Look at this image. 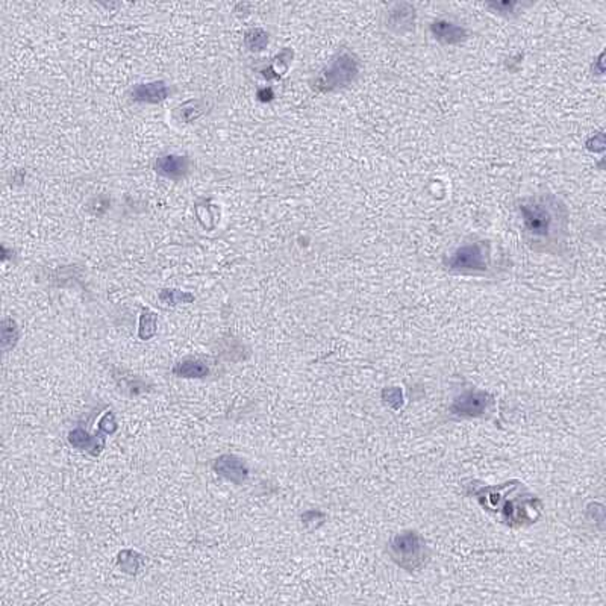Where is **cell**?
Returning <instances> with one entry per match:
<instances>
[{"label": "cell", "instance_id": "1", "mask_svg": "<svg viewBox=\"0 0 606 606\" xmlns=\"http://www.w3.org/2000/svg\"><path fill=\"white\" fill-rule=\"evenodd\" d=\"M521 235L537 252L562 254L569 231V210L555 194H532L517 202Z\"/></svg>", "mask_w": 606, "mask_h": 606}, {"label": "cell", "instance_id": "2", "mask_svg": "<svg viewBox=\"0 0 606 606\" xmlns=\"http://www.w3.org/2000/svg\"><path fill=\"white\" fill-rule=\"evenodd\" d=\"M360 73V59L353 52L343 50L332 58L329 64L323 69L319 76L312 82L314 87L320 93H331L337 91L344 87H347L357 79Z\"/></svg>", "mask_w": 606, "mask_h": 606}, {"label": "cell", "instance_id": "3", "mask_svg": "<svg viewBox=\"0 0 606 606\" xmlns=\"http://www.w3.org/2000/svg\"><path fill=\"white\" fill-rule=\"evenodd\" d=\"M444 267L455 273H485L491 268L489 242L475 239L461 244L444 258Z\"/></svg>", "mask_w": 606, "mask_h": 606}, {"label": "cell", "instance_id": "4", "mask_svg": "<svg viewBox=\"0 0 606 606\" xmlns=\"http://www.w3.org/2000/svg\"><path fill=\"white\" fill-rule=\"evenodd\" d=\"M213 468L217 475L231 480V482L242 485L249 477V467L244 459L235 455H222L213 463Z\"/></svg>", "mask_w": 606, "mask_h": 606}, {"label": "cell", "instance_id": "5", "mask_svg": "<svg viewBox=\"0 0 606 606\" xmlns=\"http://www.w3.org/2000/svg\"><path fill=\"white\" fill-rule=\"evenodd\" d=\"M107 434L99 429V434L90 435L88 431L83 429V427L78 426L76 429H73L69 432V443L78 448V451H85L90 455L97 456L102 448L105 447V436Z\"/></svg>", "mask_w": 606, "mask_h": 606}, {"label": "cell", "instance_id": "6", "mask_svg": "<svg viewBox=\"0 0 606 606\" xmlns=\"http://www.w3.org/2000/svg\"><path fill=\"white\" fill-rule=\"evenodd\" d=\"M488 394L470 391L463 394L461 397H458L452 406V411L463 417H477L484 414V411L488 408Z\"/></svg>", "mask_w": 606, "mask_h": 606}, {"label": "cell", "instance_id": "7", "mask_svg": "<svg viewBox=\"0 0 606 606\" xmlns=\"http://www.w3.org/2000/svg\"><path fill=\"white\" fill-rule=\"evenodd\" d=\"M169 97V87L164 81L137 83L131 90V99L143 103H160Z\"/></svg>", "mask_w": 606, "mask_h": 606}, {"label": "cell", "instance_id": "8", "mask_svg": "<svg viewBox=\"0 0 606 606\" xmlns=\"http://www.w3.org/2000/svg\"><path fill=\"white\" fill-rule=\"evenodd\" d=\"M431 32L436 41L443 44H459L467 38L464 26L451 22V20H435L431 25Z\"/></svg>", "mask_w": 606, "mask_h": 606}, {"label": "cell", "instance_id": "9", "mask_svg": "<svg viewBox=\"0 0 606 606\" xmlns=\"http://www.w3.org/2000/svg\"><path fill=\"white\" fill-rule=\"evenodd\" d=\"M155 170L164 177L181 179L188 172V158L181 155H162L155 161Z\"/></svg>", "mask_w": 606, "mask_h": 606}, {"label": "cell", "instance_id": "10", "mask_svg": "<svg viewBox=\"0 0 606 606\" xmlns=\"http://www.w3.org/2000/svg\"><path fill=\"white\" fill-rule=\"evenodd\" d=\"M393 552L396 558L402 561H414L420 557L422 541L415 532H406V534L397 535L393 541Z\"/></svg>", "mask_w": 606, "mask_h": 606}, {"label": "cell", "instance_id": "11", "mask_svg": "<svg viewBox=\"0 0 606 606\" xmlns=\"http://www.w3.org/2000/svg\"><path fill=\"white\" fill-rule=\"evenodd\" d=\"M173 374L177 376V378L203 379L210 374V367H208L205 361L198 358H185L174 365Z\"/></svg>", "mask_w": 606, "mask_h": 606}, {"label": "cell", "instance_id": "12", "mask_svg": "<svg viewBox=\"0 0 606 606\" xmlns=\"http://www.w3.org/2000/svg\"><path fill=\"white\" fill-rule=\"evenodd\" d=\"M414 6L408 4H400L396 5L391 11V17L388 20L390 28H397V30H403L405 28H410L411 22H414Z\"/></svg>", "mask_w": 606, "mask_h": 606}, {"label": "cell", "instance_id": "13", "mask_svg": "<svg viewBox=\"0 0 606 606\" xmlns=\"http://www.w3.org/2000/svg\"><path fill=\"white\" fill-rule=\"evenodd\" d=\"M156 331H158V317H156L155 312L150 311L149 308H144L140 316L138 337L144 341L150 340L152 337L156 335Z\"/></svg>", "mask_w": 606, "mask_h": 606}, {"label": "cell", "instance_id": "14", "mask_svg": "<svg viewBox=\"0 0 606 606\" xmlns=\"http://www.w3.org/2000/svg\"><path fill=\"white\" fill-rule=\"evenodd\" d=\"M158 297H160V300L162 303H165V305H170V307L181 305V303H191L196 299L194 295H191V292L181 291V290H176V288L161 290Z\"/></svg>", "mask_w": 606, "mask_h": 606}, {"label": "cell", "instance_id": "15", "mask_svg": "<svg viewBox=\"0 0 606 606\" xmlns=\"http://www.w3.org/2000/svg\"><path fill=\"white\" fill-rule=\"evenodd\" d=\"M244 43L249 50H254V52L264 50L268 44V34L264 29H259V28L250 29L244 37Z\"/></svg>", "mask_w": 606, "mask_h": 606}, {"label": "cell", "instance_id": "16", "mask_svg": "<svg viewBox=\"0 0 606 606\" xmlns=\"http://www.w3.org/2000/svg\"><path fill=\"white\" fill-rule=\"evenodd\" d=\"M140 564H141V557L137 552L124 550L119 553V566L124 573L135 574L140 569Z\"/></svg>", "mask_w": 606, "mask_h": 606}, {"label": "cell", "instance_id": "17", "mask_svg": "<svg viewBox=\"0 0 606 606\" xmlns=\"http://www.w3.org/2000/svg\"><path fill=\"white\" fill-rule=\"evenodd\" d=\"M18 340V328L16 321L11 319L4 320V328H2V349L8 350L16 346Z\"/></svg>", "mask_w": 606, "mask_h": 606}, {"label": "cell", "instance_id": "18", "mask_svg": "<svg viewBox=\"0 0 606 606\" xmlns=\"http://www.w3.org/2000/svg\"><path fill=\"white\" fill-rule=\"evenodd\" d=\"M202 112H203L202 103L198 100H190V102H186L184 107H181V119L185 123H191L196 119L201 117Z\"/></svg>", "mask_w": 606, "mask_h": 606}, {"label": "cell", "instance_id": "19", "mask_svg": "<svg viewBox=\"0 0 606 606\" xmlns=\"http://www.w3.org/2000/svg\"><path fill=\"white\" fill-rule=\"evenodd\" d=\"M99 429L105 432L107 435H111L117 431V422H116V417H114V412L108 411L102 417L99 422Z\"/></svg>", "mask_w": 606, "mask_h": 606}, {"label": "cell", "instance_id": "20", "mask_svg": "<svg viewBox=\"0 0 606 606\" xmlns=\"http://www.w3.org/2000/svg\"><path fill=\"white\" fill-rule=\"evenodd\" d=\"M518 6L517 2H501V4H489L488 8H493L494 11L500 16H509L516 13V8Z\"/></svg>", "mask_w": 606, "mask_h": 606}, {"label": "cell", "instance_id": "21", "mask_svg": "<svg viewBox=\"0 0 606 606\" xmlns=\"http://www.w3.org/2000/svg\"><path fill=\"white\" fill-rule=\"evenodd\" d=\"M258 97H259V100H263V102H267V100H271L275 97V94H273V90H271L270 87L268 88H263V90H259L258 91Z\"/></svg>", "mask_w": 606, "mask_h": 606}]
</instances>
